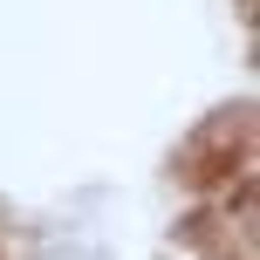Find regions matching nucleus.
<instances>
[{"label": "nucleus", "instance_id": "1", "mask_svg": "<svg viewBox=\"0 0 260 260\" xmlns=\"http://www.w3.org/2000/svg\"><path fill=\"white\" fill-rule=\"evenodd\" d=\"M253 110L247 103H226L219 117H206L192 130V137L178 144V157H171V171H178V185H192V192H219V185H240V171H247V151H253Z\"/></svg>", "mask_w": 260, "mask_h": 260}]
</instances>
